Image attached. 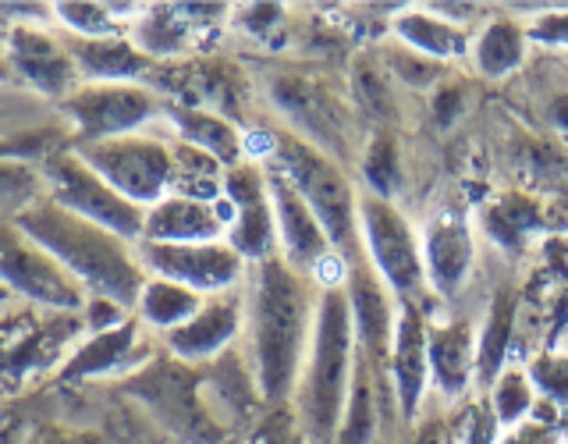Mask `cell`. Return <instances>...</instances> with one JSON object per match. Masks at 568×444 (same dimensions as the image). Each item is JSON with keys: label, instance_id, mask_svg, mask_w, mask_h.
<instances>
[{"label": "cell", "instance_id": "ba28073f", "mask_svg": "<svg viewBox=\"0 0 568 444\" xmlns=\"http://www.w3.org/2000/svg\"><path fill=\"white\" fill-rule=\"evenodd\" d=\"M89 168H93L106 185L118 189L124 200L139 210H150L171 192L174 178V142L171 135L153 124L146 132L85 142V147H71Z\"/></svg>", "mask_w": 568, "mask_h": 444}, {"label": "cell", "instance_id": "7bdbcfd3", "mask_svg": "<svg viewBox=\"0 0 568 444\" xmlns=\"http://www.w3.org/2000/svg\"><path fill=\"white\" fill-rule=\"evenodd\" d=\"M82 324H85V334H100V331H111L118 327L121 320H129L132 313L118 306L111 299H100V295H85V306H82Z\"/></svg>", "mask_w": 568, "mask_h": 444}, {"label": "cell", "instance_id": "52a82bcc", "mask_svg": "<svg viewBox=\"0 0 568 444\" xmlns=\"http://www.w3.org/2000/svg\"><path fill=\"white\" fill-rule=\"evenodd\" d=\"M68 147L103 142L132 132H146L160 124V100L146 82H82L58 107Z\"/></svg>", "mask_w": 568, "mask_h": 444}, {"label": "cell", "instance_id": "4fadbf2b", "mask_svg": "<svg viewBox=\"0 0 568 444\" xmlns=\"http://www.w3.org/2000/svg\"><path fill=\"white\" fill-rule=\"evenodd\" d=\"M4 61L14 82L36 93L43 103L58 107L68 93L82 85L79 68L71 61L64 32L53 22H18L4 29Z\"/></svg>", "mask_w": 568, "mask_h": 444}, {"label": "cell", "instance_id": "8fae6325", "mask_svg": "<svg viewBox=\"0 0 568 444\" xmlns=\"http://www.w3.org/2000/svg\"><path fill=\"white\" fill-rule=\"evenodd\" d=\"M0 284L14 302L40 310L82 313L85 306V292L68 278L64 266L4 213H0Z\"/></svg>", "mask_w": 568, "mask_h": 444}, {"label": "cell", "instance_id": "7dc6e473", "mask_svg": "<svg viewBox=\"0 0 568 444\" xmlns=\"http://www.w3.org/2000/svg\"><path fill=\"white\" fill-rule=\"evenodd\" d=\"M561 434H565V444H568V426H565V431H561Z\"/></svg>", "mask_w": 568, "mask_h": 444}, {"label": "cell", "instance_id": "7402d4cb", "mask_svg": "<svg viewBox=\"0 0 568 444\" xmlns=\"http://www.w3.org/2000/svg\"><path fill=\"white\" fill-rule=\"evenodd\" d=\"M387 381L402 426H416L430 391V355H426V316L416 302H402L395 342L387 355Z\"/></svg>", "mask_w": 568, "mask_h": 444}, {"label": "cell", "instance_id": "7a4b0ae2", "mask_svg": "<svg viewBox=\"0 0 568 444\" xmlns=\"http://www.w3.org/2000/svg\"><path fill=\"white\" fill-rule=\"evenodd\" d=\"M253 82L263 118L281 124L284 132L313 142L316 150L342 160L355 174V160H359L369 129L355 114L345 71H334L327 61L274 58L253 71Z\"/></svg>", "mask_w": 568, "mask_h": 444}, {"label": "cell", "instance_id": "484cf974", "mask_svg": "<svg viewBox=\"0 0 568 444\" xmlns=\"http://www.w3.org/2000/svg\"><path fill=\"white\" fill-rule=\"evenodd\" d=\"M64 43L82 82H146L150 85V75L156 71V61L135 47L132 36L82 40V36L64 32Z\"/></svg>", "mask_w": 568, "mask_h": 444}, {"label": "cell", "instance_id": "83f0119b", "mask_svg": "<svg viewBox=\"0 0 568 444\" xmlns=\"http://www.w3.org/2000/svg\"><path fill=\"white\" fill-rule=\"evenodd\" d=\"M515 327H519V292L511 284H497L476 324V384L484 391L508 366Z\"/></svg>", "mask_w": 568, "mask_h": 444}, {"label": "cell", "instance_id": "836d02e7", "mask_svg": "<svg viewBox=\"0 0 568 444\" xmlns=\"http://www.w3.org/2000/svg\"><path fill=\"white\" fill-rule=\"evenodd\" d=\"M537 387H532L523 363H508L487 387V405L497 431H508V426H519L523 420L537 416Z\"/></svg>", "mask_w": 568, "mask_h": 444}, {"label": "cell", "instance_id": "6da1fadb", "mask_svg": "<svg viewBox=\"0 0 568 444\" xmlns=\"http://www.w3.org/2000/svg\"><path fill=\"white\" fill-rule=\"evenodd\" d=\"M242 299V349L266 408H281L292 402L302 360H306L320 284L292 271L281 256H266L260 263H248Z\"/></svg>", "mask_w": 568, "mask_h": 444}, {"label": "cell", "instance_id": "b9f144b4", "mask_svg": "<svg viewBox=\"0 0 568 444\" xmlns=\"http://www.w3.org/2000/svg\"><path fill=\"white\" fill-rule=\"evenodd\" d=\"M494 444H565V434L558 423H547L540 416H529L519 426H508V431H497Z\"/></svg>", "mask_w": 568, "mask_h": 444}, {"label": "cell", "instance_id": "9a60e30c", "mask_svg": "<svg viewBox=\"0 0 568 444\" xmlns=\"http://www.w3.org/2000/svg\"><path fill=\"white\" fill-rule=\"evenodd\" d=\"M224 203L231 206L224 242L235 249L245 263L277 256V228H274V206H271V192H266L263 164L242 160V164L227 168Z\"/></svg>", "mask_w": 568, "mask_h": 444}, {"label": "cell", "instance_id": "1f68e13d", "mask_svg": "<svg viewBox=\"0 0 568 444\" xmlns=\"http://www.w3.org/2000/svg\"><path fill=\"white\" fill-rule=\"evenodd\" d=\"M146 4H85V0H68V4H50L53 26L68 36L82 40H100V36H132L135 18Z\"/></svg>", "mask_w": 568, "mask_h": 444}, {"label": "cell", "instance_id": "ab89813d", "mask_svg": "<svg viewBox=\"0 0 568 444\" xmlns=\"http://www.w3.org/2000/svg\"><path fill=\"white\" fill-rule=\"evenodd\" d=\"M523 366L532 387H537V398L550 402L558 413L568 416V349H540Z\"/></svg>", "mask_w": 568, "mask_h": 444}, {"label": "cell", "instance_id": "8d00e7d4", "mask_svg": "<svg viewBox=\"0 0 568 444\" xmlns=\"http://www.w3.org/2000/svg\"><path fill=\"white\" fill-rule=\"evenodd\" d=\"M476 89H479V82L469 75V71L455 68L448 79L434 85V93H426L423 107H426V114H430L437 132H455L458 124L473 114Z\"/></svg>", "mask_w": 568, "mask_h": 444}, {"label": "cell", "instance_id": "8992f818", "mask_svg": "<svg viewBox=\"0 0 568 444\" xmlns=\"http://www.w3.org/2000/svg\"><path fill=\"white\" fill-rule=\"evenodd\" d=\"M359 245L373 271L398 295V302H416V306L430 302L419 224L402 203L381 200V195L359 189Z\"/></svg>", "mask_w": 568, "mask_h": 444}, {"label": "cell", "instance_id": "ee69618b", "mask_svg": "<svg viewBox=\"0 0 568 444\" xmlns=\"http://www.w3.org/2000/svg\"><path fill=\"white\" fill-rule=\"evenodd\" d=\"M0 85H18L14 75H11V68H8V61H4V53H0Z\"/></svg>", "mask_w": 568, "mask_h": 444}, {"label": "cell", "instance_id": "60d3db41", "mask_svg": "<svg viewBox=\"0 0 568 444\" xmlns=\"http://www.w3.org/2000/svg\"><path fill=\"white\" fill-rule=\"evenodd\" d=\"M248 444H306V437L298 434L292 408L281 405V408H266L263 420L253 426V434H248Z\"/></svg>", "mask_w": 568, "mask_h": 444}, {"label": "cell", "instance_id": "d4e9b609", "mask_svg": "<svg viewBox=\"0 0 568 444\" xmlns=\"http://www.w3.org/2000/svg\"><path fill=\"white\" fill-rule=\"evenodd\" d=\"M160 129L178 142H189V147L210 153L224 171L245 160V129L242 124L227 121L224 114L203 111V107H185V103L164 100Z\"/></svg>", "mask_w": 568, "mask_h": 444}, {"label": "cell", "instance_id": "9c48e42d", "mask_svg": "<svg viewBox=\"0 0 568 444\" xmlns=\"http://www.w3.org/2000/svg\"><path fill=\"white\" fill-rule=\"evenodd\" d=\"M40 178H43V195H50L53 203L79 213V218L93 221L114 235L139 242L142 239V221L146 210H139L129 203L118 189H111L103 178L85 164V160L61 142L40 160Z\"/></svg>", "mask_w": 568, "mask_h": 444}, {"label": "cell", "instance_id": "ffe728a7", "mask_svg": "<svg viewBox=\"0 0 568 444\" xmlns=\"http://www.w3.org/2000/svg\"><path fill=\"white\" fill-rule=\"evenodd\" d=\"M242 331H245V299L239 289V292L210 295L200 306V313L189 324L160 337V345L178 363L206 366L235 345H242Z\"/></svg>", "mask_w": 568, "mask_h": 444}, {"label": "cell", "instance_id": "4316f807", "mask_svg": "<svg viewBox=\"0 0 568 444\" xmlns=\"http://www.w3.org/2000/svg\"><path fill=\"white\" fill-rule=\"evenodd\" d=\"M387 29H390V40L405 43L408 50L423 53V58H434L440 64H466V53H469V40H473V29H462L444 22L440 14H434L430 8H413V4H402L395 14L387 18Z\"/></svg>", "mask_w": 568, "mask_h": 444}, {"label": "cell", "instance_id": "f1b7e54d", "mask_svg": "<svg viewBox=\"0 0 568 444\" xmlns=\"http://www.w3.org/2000/svg\"><path fill=\"white\" fill-rule=\"evenodd\" d=\"M544 203L540 195L523 192V189H505L501 195H494L484 210L476 213V231L479 239L494 242L497 249H523L532 235L544 231Z\"/></svg>", "mask_w": 568, "mask_h": 444}, {"label": "cell", "instance_id": "ac0fdd59", "mask_svg": "<svg viewBox=\"0 0 568 444\" xmlns=\"http://www.w3.org/2000/svg\"><path fill=\"white\" fill-rule=\"evenodd\" d=\"M227 4H146L132 26L135 47L156 64L203 53L200 36L227 22Z\"/></svg>", "mask_w": 568, "mask_h": 444}, {"label": "cell", "instance_id": "2e32d148", "mask_svg": "<svg viewBox=\"0 0 568 444\" xmlns=\"http://www.w3.org/2000/svg\"><path fill=\"white\" fill-rule=\"evenodd\" d=\"M342 289L348 299L355 345H359V352L369 363L387 370L390 342H395V327H398V313H402L398 295L387 289V281L377 271H373V263L363 256V249L345 260Z\"/></svg>", "mask_w": 568, "mask_h": 444}, {"label": "cell", "instance_id": "44dd1931", "mask_svg": "<svg viewBox=\"0 0 568 444\" xmlns=\"http://www.w3.org/2000/svg\"><path fill=\"white\" fill-rule=\"evenodd\" d=\"M511 103H519L523 124L550 139H568V53L544 50L540 58L508 82Z\"/></svg>", "mask_w": 568, "mask_h": 444}, {"label": "cell", "instance_id": "f546056e", "mask_svg": "<svg viewBox=\"0 0 568 444\" xmlns=\"http://www.w3.org/2000/svg\"><path fill=\"white\" fill-rule=\"evenodd\" d=\"M355 182L369 195H381V200L405 206V192H408L405 135L369 132L359 150V160H355Z\"/></svg>", "mask_w": 568, "mask_h": 444}, {"label": "cell", "instance_id": "d590c367", "mask_svg": "<svg viewBox=\"0 0 568 444\" xmlns=\"http://www.w3.org/2000/svg\"><path fill=\"white\" fill-rule=\"evenodd\" d=\"M174 142V178H171V192L178 195H192V200H206L217 203L224 195V168L213 160L210 153L189 147V142Z\"/></svg>", "mask_w": 568, "mask_h": 444}, {"label": "cell", "instance_id": "74e56055", "mask_svg": "<svg viewBox=\"0 0 568 444\" xmlns=\"http://www.w3.org/2000/svg\"><path fill=\"white\" fill-rule=\"evenodd\" d=\"M508 11L526 22L529 47L568 53V4H511Z\"/></svg>", "mask_w": 568, "mask_h": 444}, {"label": "cell", "instance_id": "f6af8a7d", "mask_svg": "<svg viewBox=\"0 0 568 444\" xmlns=\"http://www.w3.org/2000/svg\"><path fill=\"white\" fill-rule=\"evenodd\" d=\"M4 302H14V299L8 295V289H4V284H0V306H4Z\"/></svg>", "mask_w": 568, "mask_h": 444}, {"label": "cell", "instance_id": "5b68a950", "mask_svg": "<svg viewBox=\"0 0 568 444\" xmlns=\"http://www.w3.org/2000/svg\"><path fill=\"white\" fill-rule=\"evenodd\" d=\"M271 124V160L266 164L277 168L292 182V189L306 200V206L324 224L334 253L348 260L359 253V182H355L352 168L342 160L316 150L313 142L284 132L281 124Z\"/></svg>", "mask_w": 568, "mask_h": 444}, {"label": "cell", "instance_id": "e0dca14e", "mask_svg": "<svg viewBox=\"0 0 568 444\" xmlns=\"http://www.w3.org/2000/svg\"><path fill=\"white\" fill-rule=\"evenodd\" d=\"M423 310V306H419ZM426 355H430V387L444 402H458L476 384V324L462 306H440L426 313Z\"/></svg>", "mask_w": 568, "mask_h": 444}, {"label": "cell", "instance_id": "30bf717a", "mask_svg": "<svg viewBox=\"0 0 568 444\" xmlns=\"http://www.w3.org/2000/svg\"><path fill=\"white\" fill-rule=\"evenodd\" d=\"M426 292L440 306H462L479 266V231L469 210L437 206L419 224Z\"/></svg>", "mask_w": 568, "mask_h": 444}, {"label": "cell", "instance_id": "5bb4252c", "mask_svg": "<svg viewBox=\"0 0 568 444\" xmlns=\"http://www.w3.org/2000/svg\"><path fill=\"white\" fill-rule=\"evenodd\" d=\"M160 352H164L160 337H153L132 313L111 331L85 334L82 342L68 352V360L58 366V384L75 387V384H93V381L132 377V373H139L146 363H153Z\"/></svg>", "mask_w": 568, "mask_h": 444}, {"label": "cell", "instance_id": "e575fe53", "mask_svg": "<svg viewBox=\"0 0 568 444\" xmlns=\"http://www.w3.org/2000/svg\"><path fill=\"white\" fill-rule=\"evenodd\" d=\"M373 50L381 53V61H384V68L395 75V82L405 89L408 97H416V100H426V93H434V85L437 82H444L452 75V64H440V61H434V58H423V53H416V50H408L405 43H398V40H381V43H373Z\"/></svg>", "mask_w": 568, "mask_h": 444}, {"label": "cell", "instance_id": "cb8c5ba5", "mask_svg": "<svg viewBox=\"0 0 568 444\" xmlns=\"http://www.w3.org/2000/svg\"><path fill=\"white\" fill-rule=\"evenodd\" d=\"M227 221L231 206L224 203V195L217 203H206L168 192L164 200L146 210L139 242H217L227 235Z\"/></svg>", "mask_w": 568, "mask_h": 444}, {"label": "cell", "instance_id": "f35d334b", "mask_svg": "<svg viewBox=\"0 0 568 444\" xmlns=\"http://www.w3.org/2000/svg\"><path fill=\"white\" fill-rule=\"evenodd\" d=\"M43 195V178H40V160H18V157H0V213L11 218L22 206Z\"/></svg>", "mask_w": 568, "mask_h": 444}, {"label": "cell", "instance_id": "603a6c76", "mask_svg": "<svg viewBox=\"0 0 568 444\" xmlns=\"http://www.w3.org/2000/svg\"><path fill=\"white\" fill-rule=\"evenodd\" d=\"M529 58L532 47L526 36V22L519 14L501 11L473 29L466 71L476 82H511L529 64Z\"/></svg>", "mask_w": 568, "mask_h": 444}, {"label": "cell", "instance_id": "d6986e66", "mask_svg": "<svg viewBox=\"0 0 568 444\" xmlns=\"http://www.w3.org/2000/svg\"><path fill=\"white\" fill-rule=\"evenodd\" d=\"M348 97L355 103V114L363 118L369 132H398L405 135L413 129V107H419L416 97H408L395 82V75L384 68L381 53L369 47H355L345 64Z\"/></svg>", "mask_w": 568, "mask_h": 444}, {"label": "cell", "instance_id": "4dcf8cb0", "mask_svg": "<svg viewBox=\"0 0 568 444\" xmlns=\"http://www.w3.org/2000/svg\"><path fill=\"white\" fill-rule=\"evenodd\" d=\"M203 302H206L203 295H195L192 289H182V284L164 281V278H146L132 313L153 337H164L182 324H189V320L200 313Z\"/></svg>", "mask_w": 568, "mask_h": 444}, {"label": "cell", "instance_id": "bcb514c9", "mask_svg": "<svg viewBox=\"0 0 568 444\" xmlns=\"http://www.w3.org/2000/svg\"><path fill=\"white\" fill-rule=\"evenodd\" d=\"M0 50H4V29H0Z\"/></svg>", "mask_w": 568, "mask_h": 444}, {"label": "cell", "instance_id": "277c9868", "mask_svg": "<svg viewBox=\"0 0 568 444\" xmlns=\"http://www.w3.org/2000/svg\"><path fill=\"white\" fill-rule=\"evenodd\" d=\"M355 327L348 313V299L342 284H320L313 334L306 345L298 381L292 391V420L306 444H331L342 423L352 373H355Z\"/></svg>", "mask_w": 568, "mask_h": 444}, {"label": "cell", "instance_id": "d6a6232c", "mask_svg": "<svg viewBox=\"0 0 568 444\" xmlns=\"http://www.w3.org/2000/svg\"><path fill=\"white\" fill-rule=\"evenodd\" d=\"M64 132V124L50 103L22 85H0V142L11 139H36Z\"/></svg>", "mask_w": 568, "mask_h": 444}, {"label": "cell", "instance_id": "3957f363", "mask_svg": "<svg viewBox=\"0 0 568 444\" xmlns=\"http://www.w3.org/2000/svg\"><path fill=\"white\" fill-rule=\"evenodd\" d=\"M11 221L32 242H40L85 295L111 299L129 313L135 310L142 284L150 278L135 242L58 206L50 195H40V200L11 213Z\"/></svg>", "mask_w": 568, "mask_h": 444}, {"label": "cell", "instance_id": "7c38bea8", "mask_svg": "<svg viewBox=\"0 0 568 444\" xmlns=\"http://www.w3.org/2000/svg\"><path fill=\"white\" fill-rule=\"evenodd\" d=\"M150 278H164L195 295H224L245 284L248 263L224 239L217 242H135Z\"/></svg>", "mask_w": 568, "mask_h": 444}]
</instances>
